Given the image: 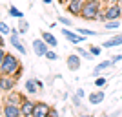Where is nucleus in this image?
<instances>
[{"instance_id":"f257e3e1","label":"nucleus","mask_w":122,"mask_h":117,"mask_svg":"<svg viewBox=\"0 0 122 117\" xmlns=\"http://www.w3.org/2000/svg\"><path fill=\"white\" fill-rule=\"evenodd\" d=\"M20 66H22L20 61H18L15 55H11V53H5V55H2V59H0V73H2V75H9V77L15 75Z\"/></svg>"},{"instance_id":"f03ea898","label":"nucleus","mask_w":122,"mask_h":117,"mask_svg":"<svg viewBox=\"0 0 122 117\" xmlns=\"http://www.w3.org/2000/svg\"><path fill=\"white\" fill-rule=\"evenodd\" d=\"M98 13H100V2H87L86 0L80 18H84V20H97Z\"/></svg>"},{"instance_id":"7ed1b4c3","label":"nucleus","mask_w":122,"mask_h":117,"mask_svg":"<svg viewBox=\"0 0 122 117\" xmlns=\"http://www.w3.org/2000/svg\"><path fill=\"white\" fill-rule=\"evenodd\" d=\"M20 29H18V28H16V29H13L11 31V35H9V42L11 44H13V48H15L16 51H20L22 55H25V53H27V50H25V46H24V40H22L20 39Z\"/></svg>"},{"instance_id":"20e7f679","label":"nucleus","mask_w":122,"mask_h":117,"mask_svg":"<svg viewBox=\"0 0 122 117\" xmlns=\"http://www.w3.org/2000/svg\"><path fill=\"white\" fill-rule=\"evenodd\" d=\"M84 4H86V0H69L66 4V9L69 15L73 17H80L82 15V9H84Z\"/></svg>"},{"instance_id":"39448f33","label":"nucleus","mask_w":122,"mask_h":117,"mask_svg":"<svg viewBox=\"0 0 122 117\" xmlns=\"http://www.w3.org/2000/svg\"><path fill=\"white\" fill-rule=\"evenodd\" d=\"M33 51H35L36 57H46V53L49 51V46H47V42L44 39H35L33 40Z\"/></svg>"},{"instance_id":"423d86ee","label":"nucleus","mask_w":122,"mask_h":117,"mask_svg":"<svg viewBox=\"0 0 122 117\" xmlns=\"http://www.w3.org/2000/svg\"><path fill=\"white\" fill-rule=\"evenodd\" d=\"M2 115L4 117H24L22 115V108L18 104H9L5 102L4 108H2Z\"/></svg>"},{"instance_id":"0eeeda50","label":"nucleus","mask_w":122,"mask_h":117,"mask_svg":"<svg viewBox=\"0 0 122 117\" xmlns=\"http://www.w3.org/2000/svg\"><path fill=\"white\" fill-rule=\"evenodd\" d=\"M106 17H107V20H120L122 6L120 4H109L106 7Z\"/></svg>"},{"instance_id":"6e6552de","label":"nucleus","mask_w":122,"mask_h":117,"mask_svg":"<svg viewBox=\"0 0 122 117\" xmlns=\"http://www.w3.org/2000/svg\"><path fill=\"white\" fill-rule=\"evenodd\" d=\"M62 35L66 37L67 40L71 42V44H80V42H84L87 39V37H84V35H80V33H76V31H71V29H62Z\"/></svg>"},{"instance_id":"1a4fd4ad","label":"nucleus","mask_w":122,"mask_h":117,"mask_svg":"<svg viewBox=\"0 0 122 117\" xmlns=\"http://www.w3.org/2000/svg\"><path fill=\"white\" fill-rule=\"evenodd\" d=\"M49 113H51V106L47 102H36L33 117H49Z\"/></svg>"},{"instance_id":"9d476101","label":"nucleus","mask_w":122,"mask_h":117,"mask_svg":"<svg viewBox=\"0 0 122 117\" xmlns=\"http://www.w3.org/2000/svg\"><path fill=\"white\" fill-rule=\"evenodd\" d=\"M80 59H82V57L78 55V53H71V55H67V57H66V64H67V68H69L71 71L80 70Z\"/></svg>"},{"instance_id":"9b49d317","label":"nucleus","mask_w":122,"mask_h":117,"mask_svg":"<svg viewBox=\"0 0 122 117\" xmlns=\"http://www.w3.org/2000/svg\"><path fill=\"white\" fill-rule=\"evenodd\" d=\"M35 106H36V102H35V101H31V99H25V101L20 104V108H22V115H24V117H33Z\"/></svg>"},{"instance_id":"f8f14e48","label":"nucleus","mask_w":122,"mask_h":117,"mask_svg":"<svg viewBox=\"0 0 122 117\" xmlns=\"http://www.w3.org/2000/svg\"><path fill=\"white\" fill-rule=\"evenodd\" d=\"M0 88L4 93H9L15 90V79H11L9 75H2V81H0Z\"/></svg>"},{"instance_id":"ddd939ff","label":"nucleus","mask_w":122,"mask_h":117,"mask_svg":"<svg viewBox=\"0 0 122 117\" xmlns=\"http://www.w3.org/2000/svg\"><path fill=\"white\" fill-rule=\"evenodd\" d=\"M87 99H89V102H91L93 106H97V104L104 102V99H106V93H104V90H95L93 93H89V95H87Z\"/></svg>"},{"instance_id":"4468645a","label":"nucleus","mask_w":122,"mask_h":117,"mask_svg":"<svg viewBox=\"0 0 122 117\" xmlns=\"http://www.w3.org/2000/svg\"><path fill=\"white\" fill-rule=\"evenodd\" d=\"M117 46H122V35L109 37L107 40L102 42V48H104V50H111V48H117Z\"/></svg>"},{"instance_id":"2eb2a0df","label":"nucleus","mask_w":122,"mask_h":117,"mask_svg":"<svg viewBox=\"0 0 122 117\" xmlns=\"http://www.w3.org/2000/svg\"><path fill=\"white\" fill-rule=\"evenodd\" d=\"M24 101H25V99L20 95V93H16V92H9V93H7V97L4 99V102H9V104H18V106H20Z\"/></svg>"},{"instance_id":"dca6fc26","label":"nucleus","mask_w":122,"mask_h":117,"mask_svg":"<svg viewBox=\"0 0 122 117\" xmlns=\"http://www.w3.org/2000/svg\"><path fill=\"white\" fill-rule=\"evenodd\" d=\"M24 88H25L27 93H36L40 90V88H38V79H27L25 84H24Z\"/></svg>"},{"instance_id":"f3484780","label":"nucleus","mask_w":122,"mask_h":117,"mask_svg":"<svg viewBox=\"0 0 122 117\" xmlns=\"http://www.w3.org/2000/svg\"><path fill=\"white\" fill-rule=\"evenodd\" d=\"M115 62L113 61H102V62H98L97 66H95V70H93V75L95 77H98V73H102L104 70H107V68H111Z\"/></svg>"},{"instance_id":"a211bd4d","label":"nucleus","mask_w":122,"mask_h":117,"mask_svg":"<svg viewBox=\"0 0 122 117\" xmlns=\"http://www.w3.org/2000/svg\"><path fill=\"white\" fill-rule=\"evenodd\" d=\"M42 39L47 42V46H49V48L58 46V42H56V37L53 35V33H49V31H42Z\"/></svg>"},{"instance_id":"6ab92c4d","label":"nucleus","mask_w":122,"mask_h":117,"mask_svg":"<svg viewBox=\"0 0 122 117\" xmlns=\"http://www.w3.org/2000/svg\"><path fill=\"white\" fill-rule=\"evenodd\" d=\"M75 53H78V55L82 57V59H86V61H91L93 59V53L89 50H84V48H80V46H76L75 48Z\"/></svg>"},{"instance_id":"aec40b11","label":"nucleus","mask_w":122,"mask_h":117,"mask_svg":"<svg viewBox=\"0 0 122 117\" xmlns=\"http://www.w3.org/2000/svg\"><path fill=\"white\" fill-rule=\"evenodd\" d=\"M7 15L15 17V18H18V20H20V18H24V13H22L18 7H15V6H9V7H7Z\"/></svg>"},{"instance_id":"412c9836","label":"nucleus","mask_w":122,"mask_h":117,"mask_svg":"<svg viewBox=\"0 0 122 117\" xmlns=\"http://www.w3.org/2000/svg\"><path fill=\"white\" fill-rule=\"evenodd\" d=\"M76 33H80V35H84V37H97L98 33L97 31H93V29H86V28H78V29H75Z\"/></svg>"},{"instance_id":"4be33fe9","label":"nucleus","mask_w":122,"mask_h":117,"mask_svg":"<svg viewBox=\"0 0 122 117\" xmlns=\"http://www.w3.org/2000/svg\"><path fill=\"white\" fill-rule=\"evenodd\" d=\"M18 29H20L22 35L27 33V31H29V22L25 20V18H20V22H18Z\"/></svg>"},{"instance_id":"5701e85b","label":"nucleus","mask_w":122,"mask_h":117,"mask_svg":"<svg viewBox=\"0 0 122 117\" xmlns=\"http://www.w3.org/2000/svg\"><path fill=\"white\" fill-rule=\"evenodd\" d=\"M11 31H13V29H11L5 22H0V33H2V37H4V39H5L7 35H11Z\"/></svg>"},{"instance_id":"b1692460","label":"nucleus","mask_w":122,"mask_h":117,"mask_svg":"<svg viewBox=\"0 0 122 117\" xmlns=\"http://www.w3.org/2000/svg\"><path fill=\"white\" fill-rule=\"evenodd\" d=\"M104 28H106V29H118V28H120V20H107L106 24H104Z\"/></svg>"},{"instance_id":"393cba45","label":"nucleus","mask_w":122,"mask_h":117,"mask_svg":"<svg viewBox=\"0 0 122 117\" xmlns=\"http://www.w3.org/2000/svg\"><path fill=\"white\" fill-rule=\"evenodd\" d=\"M58 22H60L64 28H69V26H73V20H71V18H67V17H64V15H58Z\"/></svg>"},{"instance_id":"a878e982","label":"nucleus","mask_w":122,"mask_h":117,"mask_svg":"<svg viewBox=\"0 0 122 117\" xmlns=\"http://www.w3.org/2000/svg\"><path fill=\"white\" fill-rule=\"evenodd\" d=\"M106 82H107L106 77H97V79H95V86H97V88H104V86H106Z\"/></svg>"},{"instance_id":"bb28decb","label":"nucleus","mask_w":122,"mask_h":117,"mask_svg":"<svg viewBox=\"0 0 122 117\" xmlns=\"http://www.w3.org/2000/svg\"><path fill=\"white\" fill-rule=\"evenodd\" d=\"M89 51L93 53V57H98L102 51V46H89Z\"/></svg>"},{"instance_id":"cd10ccee","label":"nucleus","mask_w":122,"mask_h":117,"mask_svg":"<svg viewBox=\"0 0 122 117\" xmlns=\"http://www.w3.org/2000/svg\"><path fill=\"white\" fill-rule=\"evenodd\" d=\"M46 59H49V61H56V59H58V55H56V53H55V51H47V53H46Z\"/></svg>"},{"instance_id":"c85d7f7f","label":"nucleus","mask_w":122,"mask_h":117,"mask_svg":"<svg viewBox=\"0 0 122 117\" xmlns=\"http://www.w3.org/2000/svg\"><path fill=\"white\" fill-rule=\"evenodd\" d=\"M97 20H100V22H104V24H106V22H107L106 11H100V13H98V17H97Z\"/></svg>"},{"instance_id":"c756f323","label":"nucleus","mask_w":122,"mask_h":117,"mask_svg":"<svg viewBox=\"0 0 122 117\" xmlns=\"http://www.w3.org/2000/svg\"><path fill=\"white\" fill-rule=\"evenodd\" d=\"M80 99H82V97H78L75 93V95H73V104H75V106H80Z\"/></svg>"},{"instance_id":"7c9ffc66","label":"nucleus","mask_w":122,"mask_h":117,"mask_svg":"<svg viewBox=\"0 0 122 117\" xmlns=\"http://www.w3.org/2000/svg\"><path fill=\"white\" fill-rule=\"evenodd\" d=\"M111 61L117 64V62H120L122 61V53H118V55H115V57H111Z\"/></svg>"},{"instance_id":"2f4dec72","label":"nucleus","mask_w":122,"mask_h":117,"mask_svg":"<svg viewBox=\"0 0 122 117\" xmlns=\"http://www.w3.org/2000/svg\"><path fill=\"white\" fill-rule=\"evenodd\" d=\"M76 95H78V97H84V95H86V92H84V90H82V88H78V90H76Z\"/></svg>"},{"instance_id":"473e14b6","label":"nucleus","mask_w":122,"mask_h":117,"mask_svg":"<svg viewBox=\"0 0 122 117\" xmlns=\"http://www.w3.org/2000/svg\"><path fill=\"white\" fill-rule=\"evenodd\" d=\"M49 117H58V112H56L55 108H51V113H49Z\"/></svg>"},{"instance_id":"72a5a7b5","label":"nucleus","mask_w":122,"mask_h":117,"mask_svg":"<svg viewBox=\"0 0 122 117\" xmlns=\"http://www.w3.org/2000/svg\"><path fill=\"white\" fill-rule=\"evenodd\" d=\"M22 71H24V66H20V68H18V71L15 73V79H16V77H20V75H22Z\"/></svg>"},{"instance_id":"f704fd0d","label":"nucleus","mask_w":122,"mask_h":117,"mask_svg":"<svg viewBox=\"0 0 122 117\" xmlns=\"http://www.w3.org/2000/svg\"><path fill=\"white\" fill-rule=\"evenodd\" d=\"M107 4H118V0H107Z\"/></svg>"},{"instance_id":"c9c22d12","label":"nucleus","mask_w":122,"mask_h":117,"mask_svg":"<svg viewBox=\"0 0 122 117\" xmlns=\"http://www.w3.org/2000/svg\"><path fill=\"white\" fill-rule=\"evenodd\" d=\"M42 2H44V4L47 6V4H51V2H53V0H42Z\"/></svg>"},{"instance_id":"e433bc0d","label":"nucleus","mask_w":122,"mask_h":117,"mask_svg":"<svg viewBox=\"0 0 122 117\" xmlns=\"http://www.w3.org/2000/svg\"><path fill=\"white\" fill-rule=\"evenodd\" d=\"M80 117H95V115H89V113H86V115H80Z\"/></svg>"},{"instance_id":"4c0bfd02","label":"nucleus","mask_w":122,"mask_h":117,"mask_svg":"<svg viewBox=\"0 0 122 117\" xmlns=\"http://www.w3.org/2000/svg\"><path fill=\"white\" fill-rule=\"evenodd\" d=\"M87 2H100V0H87Z\"/></svg>"},{"instance_id":"58836bf2","label":"nucleus","mask_w":122,"mask_h":117,"mask_svg":"<svg viewBox=\"0 0 122 117\" xmlns=\"http://www.w3.org/2000/svg\"><path fill=\"white\" fill-rule=\"evenodd\" d=\"M60 2H62V4H66V2H69V0H60Z\"/></svg>"},{"instance_id":"ea45409f","label":"nucleus","mask_w":122,"mask_h":117,"mask_svg":"<svg viewBox=\"0 0 122 117\" xmlns=\"http://www.w3.org/2000/svg\"><path fill=\"white\" fill-rule=\"evenodd\" d=\"M118 4H120V6H122V0H118Z\"/></svg>"},{"instance_id":"a19ab883","label":"nucleus","mask_w":122,"mask_h":117,"mask_svg":"<svg viewBox=\"0 0 122 117\" xmlns=\"http://www.w3.org/2000/svg\"><path fill=\"white\" fill-rule=\"evenodd\" d=\"M104 117H109V115H104Z\"/></svg>"}]
</instances>
